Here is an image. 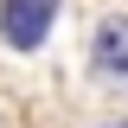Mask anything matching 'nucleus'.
<instances>
[{
  "mask_svg": "<svg viewBox=\"0 0 128 128\" xmlns=\"http://www.w3.org/2000/svg\"><path fill=\"white\" fill-rule=\"evenodd\" d=\"M51 19H58V0H6L0 6V32H6L13 51H38Z\"/></svg>",
  "mask_w": 128,
  "mask_h": 128,
  "instance_id": "nucleus-1",
  "label": "nucleus"
},
{
  "mask_svg": "<svg viewBox=\"0 0 128 128\" xmlns=\"http://www.w3.org/2000/svg\"><path fill=\"white\" fill-rule=\"evenodd\" d=\"M109 128H128V122H109Z\"/></svg>",
  "mask_w": 128,
  "mask_h": 128,
  "instance_id": "nucleus-3",
  "label": "nucleus"
},
{
  "mask_svg": "<svg viewBox=\"0 0 128 128\" xmlns=\"http://www.w3.org/2000/svg\"><path fill=\"white\" fill-rule=\"evenodd\" d=\"M96 64H102L109 77H128V19L122 13H109L96 26Z\"/></svg>",
  "mask_w": 128,
  "mask_h": 128,
  "instance_id": "nucleus-2",
  "label": "nucleus"
}]
</instances>
